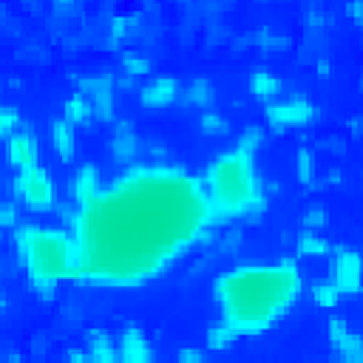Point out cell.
I'll return each instance as SVG.
<instances>
[{"mask_svg": "<svg viewBox=\"0 0 363 363\" xmlns=\"http://www.w3.org/2000/svg\"><path fill=\"white\" fill-rule=\"evenodd\" d=\"M20 221H23L20 204H17L14 199H3V201H0V230H9V233H11Z\"/></svg>", "mask_w": 363, "mask_h": 363, "instance_id": "obj_29", "label": "cell"}, {"mask_svg": "<svg viewBox=\"0 0 363 363\" xmlns=\"http://www.w3.org/2000/svg\"><path fill=\"white\" fill-rule=\"evenodd\" d=\"M119 68H122V74H125L128 79H147V77L153 74V60H150L147 54L130 48V51H122Z\"/></svg>", "mask_w": 363, "mask_h": 363, "instance_id": "obj_21", "label": "cell"}, {"mask_svg": "<svg viewBox=\"0 0 363 363\" xmlns=\"http://www.w3.org/2000/svg\"><path fill=\"white\" fill-rule=\"evenodd\" d=\"M62 119L71 122L74 128H79V125H91V122H94V111H91L88 99H85L79 91H74V94L62 102Z\"/></svg>", "mask_w": 363, "mask_h": 363, "instance_id": "obj_22", "label": "cell"}, {"mask_svg": "<svg viewBox=\"0 0 363 363\" xmlns=\"http://www.w3.org/2000/svg\"><path fill=\"white\" fill-rule=\"evenodd\" d=\"M11 250L26 286L37 301L51 303L62 284L74 281L77 252L65 224L20 221L11 230Z\"/></svg>", "mask_w": 363, "mask_h": 363, "instance_id": "obj_4", "label": "cell"}, {"mask_svg": "<svg viewBox=\"0 0 363 363\" xmlns=\"http://www.w3.org/2000/svg\"><path fill=\"white\" fill-rule=\"evenodd\" d=\"M179 102H182L184 108L196 111V113L210 111V108L216 105V88H213V82H210V79L196 77V79H190V82H182Z\"/></svg>", "mask_w": 363, "mask_h": 363, "instance_id": "obj_17", "label": "cell"}, {"mask_svg": "<svg viewBox=\"0 0 363 363\" xmlns=\"http://www.w3.org/2000/svg\"><path fill=\"white\" fill-rule=\"evenodd\" d=\"M176 360L179 363H204V349L201 346H182L176 352Z\"/></svg>", "mask_w": 363, "mask_h": 363, "instance_id": "obj_30", "label": "cell"}, {"mask_svg": "<svg viewBox=\"0 0 363 363\" xmlns=\"http://www.w3.org/2000/svg\"><path fill=\"white\" fill-rule=\"evenodd\" d=\"M82 349L88 354L91 363H119V354H116V337L108 332V329H88L82 335Z\"/></svg>", "mask_w": 363, "mask_h": 363, "instance_id": "obj_15", "label": "cell"}, {"mask_svg": "<svg viewBox=\"0 0 363 363\" xmlns=\"http://www.w3.org/2000/svg\"><path fill=\"white\" fill-rule=\"evenodd\" d=\"M48 145H51V150L60 162L71 164L77 159V128L71 122H65L62 116L54 119L48 125Z\"/></svg>", "mask_w": 363, "mask_h": 363, "instance_id": "obj_16", "label": "cell"}, {"mask_svg": "<svg viewBox=\"0 0 363 363\" xmlns=\"http://www.w3.org/2000/svg\"><path fill=\"white\" fill-rule=\"evenodd\" d=\"M102 187V173L94 162H82L74 176H71V184H68V193H71V207L77 204H85L88 199L96 196V190Z\"/></svg>", "mask_w": 363, "mask_h": 363, "instance_id": "obj_14", "label": "cell"}, {"mask_svg": "<svg viewBox=\"0 0 363 363\" xmlns=\"http://www.w3.org/2000/svg\"><path fill=\"white\" fill-rule=\"evenodd\" d=\"M292 173H295V182L306 190H315L318 187V153L309 147V145H301L295 150V162H292Z\"/></svg>", "mask_w": 363, "mask_h": 363, "instance_id": "obj_19", "label": "cell"}, {"mask_svg": "<svg viewBox=\"0 0 363 363\" xmlns=\"http://www.w3.org/2000/svg\"><path fill=\"white\" fill-rule=\"evenodd\" d=\"M113 77L111 74H88L79 79V94L88 99L91 111H94V122L105 119L113 122Z\"/></svg>", "mask_w": 363, "mask_h": 363, "instance_id": "obj_11", "label": "cell"}, {"mask_svg": "<svg viewBox=\"0 0 363 363\" xmlns=\"http://www.w3.org/2000/svg\"><path fill=\"white\" fill-rule=\"evenodd\" d=\"M329 224V210L323 204H306V210L301 213V230H315L323 233V227Z\"/></svg>", "mask_w": 363, "mask_h": 363, "instance_id": "obj_27", "label": "cell"}, {"mask_svg": "<svg viewBox=\"0 0 363 363\" xmlns=\"http://www.w3.org/2000/svg\"><path fill=\"white\" fill-rule=\"evenodd\" d=\"M247 88H250V94L258 99V102H272V99H278L281 96V91H284V82H281V77L275 74V71H269V68H255L252 74H250V79H247Z\"/></svg>", "mask_w": 363, "mask_h": 363, "instance_id": "obj_18", "label": "cell"}, {"mask_svg": "<svg viewBox=\"0 0 363 363\" xmlns=\"http://www.w3.org/2000/svg\"><path fill=\"white\" fill-rule=\"evenodd\" d=\"M320 108L306 94H281L278 99L264 105V128L275 133H295L315 125Z\"/></svg>", "mask_w": 363, "mask_h": 363, "instance_id": "obj_6", "label": "cell"}, {"mask_svg": "<svg viewBox=\"0 0 363 363\" xmlns=\"http://www.w3.org/2000/svg\"><path fill=\"white\" fill-rule=\"evenodd\" d=\"M318 363H335V360H332V357H329V360H318Z\"/></svg>", "mask_w": 363, "mask_h": 363, "instance_id": "obj_33", "label": "cell"}, {"mask_svg": "<svg viewBox=\"0 0 363 363\" xmlns=\"http://www.w3.org/2000/svg\"><path fill=\"white\" fill-rule=\"evenodd\" d=\"M326 278L335 284L340 298L360 295V284H363L360 252L352 250V247H332V252H329V275Z\"/></svg>", "mask_w": 363, "mask_h": 363, "instance_id": "obj_7", "label": "cell"}, {"mask_svg": "<svg viewBox=\"0 0 363 363\" xmlns=\"http://www.w3.org/2000/svg\"><path fill=\"white\" fill-rule=\"evenodd\" d=\"M235 343H238V337L224 323H218V320H213L207 326V332H204V352H227Z\"/></svg>", "mask_w": 363, "mask_h": 363, "instance_id": "obj_23", "label": "cell"}, {"mask_svg": "<svg viewBox=\"0 0 363 363\" xmlns=\"http://www.w3.org/2000/svg\"><path fill=\"white\" fill-rule=\"evenodd\" d=\"M116 354H119V363H156L153 337L147 335L145 326H136V323H128L119 329Z\"/></svg>", "mask_w": 363, "mask_h": 363, "instance_id": "obj_10", "label": "cell"}, {"mask_svg": "<svg viewBox=\"0 0 363 363\" xmlns=\"http://www.w3.org/2000/svg\"><path fill=\"white\" fill-rule=\"evenodd\" d=\"M20 128H23L20 111L14 105H9V102H0V142H6L9 136H14Z\"/></svg>", "mask_w": 363, "mask_h": 363, "instance_id": "obj_28", "label": "cell"}, {"mask_svg": "<svg viewBox=\"0 0 363 363\" xmlns=\"http://www.w3.org/2000/svg\"><path fill=\"white\" fill-rule=\"evenodd\" d=\"M0 190H3V182H0Z\"/></svg>", "mask_w": 363, "mask_h": 363, "instance_id": "obj_35", "label": "cell"}, {"mask_svg": "<svg viewBox=\"0 0 363 363\" xmlns=\"http://www.w3.org/2000/svg\"><path fill=\"white\" fill-rule=\"evenodd\" d=\"M74 281L94 289H139L164 278L216 230L201 182L173 162H136L102 182L94 199L65 210Z\"/></svg>", "mask_w": 363, "mask_h": 363, "instance_id": "obj_1", "label": "cell"}, {"mask_svg": "<svg viewBox=\"0 0 363 363\" xmlns=\"http://www.w3.org/2000/svg\"><path fill=\"white\" fill-rule=\"evenodd\" d=\"M108 150L116 162L122 164H136L139 153H142V136L136 133V128L130 122H113V130L108 136Z\"/></svg>", "mask_w": 363, "mask_h": 363, "instance_id": "obj_13", "label": "cell"}, {"mask_svg": "<svg viewBox=\"0 0 363 363\" xmlns=\"http://www.w3.org/2000/svg\"><path fill=\"white\" fill-rule=\"evenodd\" d=\"M179 94H182V79L176 74H150L136 91L139 105L145 111H164L179 102Z\"/></svg>", "mask_w": 363, "mask_h": 363, "instance_id": "obj_9", "label": "cell"}, {"mask_svg": "<svg viewBox=\"0 0 363 363\" xmlns=\"http://www.w3.org/2000/svg\"><path fill=\"white\" fill-rule=\"evenodd\" d=\"M343 11H346V17H349L354 26L363 23V0H349V3L343 6Z\"/></svg>", "mask_w": 363, "mask_h": 363, "instance_id": "obj_31", "label": "cell"}, {"mask_svg": "<svg viewBox=\"0 0 363 363\" xmlns=\"http://www.w3.org/2000/svg\"><path fill=\"white\" fill-rule=\"evenodd\" d=\"M216 320L238 340L275 329L303 298L306 284L295 258L244 261L218 272L210 284Z\"/></svg>", "mask_w": 363, "mask_h": 363, "instance_id": "obj_2", "label": "cell"}, {"mask_svg": "<svg viewBox=\"0 0 363 363\" xmlns=\"http://www.w3.org/2000/svg\"><path fill=\"white\" fill-rule=\"evenodd\" d=\"M264 142H267V128H264V125H247V128L241 130V136L235 139V147L250 150V153L258 156V150H261Z\"/></svg>", "mask_w": 363, "mask_h": 363, "instance_id": "obj_26", "label": "cell"}, {"mask_svg": "<svg viewBox=\"0 0 363 363\" xmlns=\"http://www.w3.org/2000/svg\"><path fill=\"white\" fill-rule=\"evenodd\" d=\"M204 363H207V360H204Z\"/></svg>", "mask_w": 363, "mask_h": 363, "instance_id": "obj_36", "label": "cell"}, {"mask_svg": "<svg viewBox=\"0 0 363 363\" xmlns=\"http://www.w3.org/2000/svg\"><path fill=\"white\" fill-rule=\"evenodd\" d=\"M309 301L318 306V309H335V306H340V292L335 289V284L329 281V278H323V281H315L312 286H309Z\"/></svg>", "mask_w": 363, "mask_h": 363, "instance_id": "obj_25", "label": "cell"}, {"mask_svg": "<svg viewBox=\"0 0 363 363\" xmlns=\"http://www.w3.org/2000/svg\"><path fill=\"white\" fill-rule=\"evenodd\" d=\"M3 145H6V162L11 164L14 173L31 170V167L40 164V139H37V133H34L31 128L23 125V128H20L14 136H9Z\"/></svg>", "mask_w": 363, "mask_h": 363, "instance_id": "obj_12", "label": "cell"}, {"mask_svg": "<svg viewBox=\"0 0 363 363\" xmlns=\"http://www.w3.org/2000/svg\"><path fill=\"white\" fill-rule=\"evenodd\" d=\"M0 309H3V289H0Z\"/></svg>", "mask_w": 363, "mask_h": 363, "instance_id": "obj_34", "label": "cell"}, {"mask_svg": "<svg viewBox=\"0 0 363 363\" xmlns=\"http://www.w3.org/2000/svg\"><path fill=\"white\" fill-rule=\"evenodd\" d=\"M196 125H199V130H201L204 136H213V139H218V136H227V133H230V119H227L224 113H218L216 108L201 111V113L196 116Z\"/></svg>", "mask_w": 363, "mask_h": 363, "instance_id": "obj_24", "label": "cell"}, {"mask_svg": "<svg viewBox=\"0 0 363 363\" xmlns=\"http://www.w3.org/2000/svg\"><path fill=\"white\" fill-rule=\"evenodd\" d=\"M210 216L216 227L233 221H255L267 210V187L258 159L250 150L227 147L216 153L199 173Z\"/></svg>", "mask_w": 363, "mask_h": 363, "instance_id": "obj_3", "label": "cell"}, {"mask_svg": "<svg viewBox=\"0 0 363 363\" xmlns=\"http://www.w3.org/2000/svg\"><path fill=\"white\" fill-rule=\"evenodd\" d=\"M60 363H91V360H88L85 349L79 346V349H68V352L62 354V360H60Z\"/></svg>", "mask_w": 363, "mask_h": 363, "instance_id": "obj_32", "label": "cell"}, {"mask_svg": "<svg viewBox=\"0 0 363 363\" xmlns=\"http://www.w3.org/2000/svg\"><path fill=\"white\" fill-rule=\"evenodd\" d=\"M326 337L332 349L335 363H363V340L354 332V326L346 318H329L326 320Z\"/></svg>", "mask_w": 363, "mask_h": 363, "instance_id": "obj_8", "label": "cell"}, {"mask_svg": "<svg viewBox=\"0 0 363 363\" xmlns=\"http://www.w3.org/2000/svg\"><path fill=\"white\" fill-rule=\"evenodd\" d=\"M11 193H14V201L23 210L34 213V216L57 210V201H60V187L54 182V173L48 167H43V164H37L31 170L14 173Z\"/></svg>", "mask_w": 363, "mask_h": 363, "instance_id": "obj_5", "label": "cell"}, {"mask_svg": "<svg viewBox=\"0 0 363 363\" xmlns=\"http://www.w3.org/2000/svg\"><path fill=\"white\" fill-rule=\"evenodd\" d=\"M332 244L323 233L315 230H298L295 235V255L298 258H329Z\"/></svg>", "mask_w": 363, "mask_h": 363, "instance_id": "obj_20", "label": "cell"}]
</instances>
